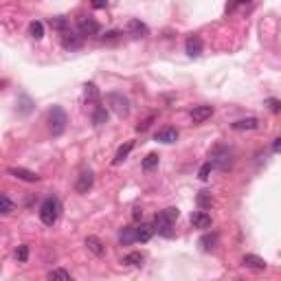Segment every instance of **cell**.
Listing matches in <instances>:
<instances>
[{
    "label": "cell",
    "instance_id": "1",
    "mask_svg": "<svg viewBox=\"0 0 281 281\" xmlns=\"http://www.w3.org/2000/svg\"><path fill=\"white\" fill-rule=\"evenodd\" d=\"M178 218H180V211H178L176 207H167V209H163V211H158L156 218H154L156 233L163 235V237H171V235H173L171 226L176 224Z\"/></svg>",
    "mask_w": 281,
    "mask_h": 281
},
{
    "label": "cell",
    "instance_id": "2",
    "mask_svg": "<svg viewBox=\"0 0 281 281\" xmlns=\"http://www.w3.org/2000/svg\"><path fill=\"white\" fill-rule=\"evenodd\" d=\"M59 211H62V204H59L57 198H53V196L47 198V200L40 204V220H42V224L53 226L59 218Z\"/></svg>",
    "mask_w": 281,
    "mask_h": 281
},
{
    "label": "cell",
    "instance_id": "3",
    "mask_svg": "<svg viewBox=\"0 0 281 281\" xmlns=\"http://www.w3.org/2000/svg\"><path fill=\"white\" fill-rule=\"evenodd\" d=\"M66 123H68V119H66L64 108H59V106H53V108H51V112H49V127H51V132H53V136L64 134Z\"/></svg>",
    "mask_w": 281,
    "mask_h": 281
},
{
    "label": "cell",
    "instance_id": "4",
    "mask_svg": "<svg viewBox=\"0 0 281 281\" xmlns=\"http://www.w3.org/2000/svg\"><path fill=\"white\" fill-rule=\"evenodd\" d=\"M106 101H108L110 110L114 112L116 116H121V119H125V116L130 114V101L121 93H108L106 95Z\"/></svg>",
    "mask_w": 281,
    "mask_h": 281
},
{
    "label": "cell",
    "instance_id": "5",
    "mask_svg": "<svg viewBox=\"0 0 281 281\" xmlns=\"http://www.w3.org/2000/svg\"><path fill=\"white\" fill-rule=\"evenodd\" d=\"M211 163H213V167H220V169L226 171L228 167H231V163H233L231 150H228L226 145H218L216 150L211 152Z\"/></svg>",
    "mask_w": 281,
    "mask_h": 281
},
{
    "label": "cell",
    "instance_id": "6",
    "mask_svg": "<svg viewBox=\"0 0 281 281\" xmlns=\"http://www.w3.org/2000/svg\"><path fill=\"white\" fill-rule=\"evenodd\" d=\"M95 185V173L90 169H84L77 176V180H75V189H77V193H88L90 189Z\"/></svg>",
    "mask_w": 281,
    "mask_h": 281
},
{
    "label": "cell",
    "instance_id": "7",
    "mask_svg": "<svg viewBox=\"0 0 281 281\" xmlns=\"http://www.w3.org/2000/svg\"><path fill=\"white\" fill-rule=\"evenodd\" d=\"M79 31L81 35H99L101 33V27L95 18H88V16H81L79 18Z\"/></svg>",
    "mask_w": 281,
    "mask_h": 281
},
{
    "label": "cell",
    "instance_id": "8",
    "mask_svg": "<svg viewBox=\"0 0 281 281\" xmlns=\"http://www.w3.org/2000/svg\"><path fill=\"white\" fill-rule=\"evenodd\" d=\"M9 173L18 180H24V182H38L40 180V173H35L31 169H24V167H9Z\"/></svg>",
    "mask_w": 281,
    "mask_h": 281
},
{
    "label": "cell",
    "instance_id": "9",
    "mask_svg": "<svg viewBox=\"0 0 281 281\" xmlns=\"http://www.w3.org/2000/svg\"><path fill=\"white\" fill-rule=\"evenodd\" d=\"M127 33L134 35V38H147V35H150V27H147L145 22H141V20L132 18L130 22H127Z\"/></svg>",
    "mask_w": 281,
    "mask_h": 281
},
{
    "label": "cell",
    "instance_id": "10",
    "mask_svg": "<svg viewBox=\"0 0 281 281\" xmlns=\"http://www.w3.org/2000/svg\"><path fill=\"white\" fill-rule=\"evenodd\" d=\"M191 224H193L196 228H202V231H207V228H211L213 220H211V216H209L207 211H193V213H191Z\"/></svg>",
    "mask_w": 281,
    "mask_h": 281
},
{
    "label": "cell",
    "instance_id": "11",
    "mask_svg": "<svg viewBox=\"0 0 281 281\" xmlns=\"http://www.w3.org/2000/svg\"><path fill=\"white\" fill-rule=\"evenodd\" d=\"M213 114V106H196L191 110V121L193 123H204L207 119H211Z\"/></svg>",
    "mask_w": 281,
    "mask_h": 281
},
{
    "label": "cell",
    "instance_id": "12",
    "mask_svg": "<svg viewBox=\"0 0 281 281\" xmlns=\"http://www.w3.org/2000/svg\"><path fill=\"white\" fill-rule=\"evenodd\" d=\"M185 49H187L189 57H200V55H202V40H200V35H191V38H187Z\"/></svg>",
    "mask_w": 281,
    "mask_h": 281
},
{
    "label": "cell",
    "instance_id": "13",
    "mask_svg": "<svg viewBox=\"0 0 281 281\" xmlns=\"http://www.w3.org/2000/svg\"><path fill=\"white\" fill-rule=\"evenodd\" d=\"M62 44H64V49H68V51L79 49V47H81V35L68 29V31L62 33Z\"/></svg>",
    "mask_w": 281,
    "mask_h": 281
},
{
    "label": "cell",
    "instance_id": "14",
    "mask_svg": "<svg viewBox=\"0 0 281 281\" xmlns=\"http://www.w3.org/2000/svg\"><path fill=\"white\" fill-rule=\"evenodd\" d=\"M242 264L246 266V268L250 270H266V259H262L259 255H253V253H248V255H244L242 257Z\"/></svg>",
    "mask_w": 281,
    "mask_h": 281
},
{
    "label": "cell",
    "instance_id": "15",
    "mask_svg": "<svg viewBox=\"0 0 281 281\" xmlns=\"http://www.w3.org/2000/svg\"><path fill=\"white\" fill-rule=\"evenodd\" d=\"M84 244H86V248H88L90 253L97 255V257H104V255H106V246H104V242H101L99 237H95V235H88Z\"/></svg>",
    "mask_w": 281,
    "mask_h": 281
},
{
    "label": "cell",
    "instance_id": "16",
    "mask_svg": "<svg viewBox=\"0 0 281 281\" xmlns=\"http://www.w3.org/2000/svg\"><path fill=\"white\" fill-rule=\"evenodd\" d=\"M154 233H156L154 224H145V222H141L139 226H136V242H141V244L150 242L152 235H154Z\"/></svg>",
    "mask_w": 281,
    "mask_h": 281
},
{
    "label": "cell",
    "instance_id": "17",
    "mask_svg": "<svg viewBox=\"0 0 281 281\" xmlns=\"http://www.w3.org/2000/svg\"><path fill=\"white\" fill-rule=\"evenodd\" d=\"M156 141L158 143H176L178 141V130L176 127H163V130H158L156 132Z\"/></svg>",
    "mask_w": 281,
    "mask_h": 281
},
{
    "label": "cell",
    "instance_id": "18",
    "mask_svg": "<svg viewBox=\"0 0 281 281\" xmlns=\"http://www.w3.org/2000/svg\"><path fill=\"white\" fill-rule=\"evenodd\" d=\"M233 130H237V132H244V130H257L259 127V121L255 119V116H248V119H239V121H235V123H231Z\"/></svg>",
    "mask_w": 281,
    "mask_h": 281
},
{
    "label": "cell",
    "instance_id": "19",
    "mask_svg": "<svg viewBox=\"0 0 281 281\" xmlns=\"http://www.w3.org/2000/svg\"><path fill=\"white\" fill-rule=\"evenodd\" d=\"M119 242L123 244V246H130L132 242H136V228L134 226H123L119 233Z\"/></svg>",
    "mask_w": 281,
    "mask_h": 281
},
{
    "label": "cell",
    "instance_id": "20",
    "mask_svg": "<svg viewBox=\"0 0 281 281\" xmlns=\"http://www.w3.org/2000/svg\"><path fill=\"white\" fill-rule=\"evenodd\" d=\"M93 123L95 125H106V123H108V110H106V106H95Z\"/></svg>",
    "mask_w": 281,
    "mask_h": 281
},
{
    "label": "cell",
    "instance_id": "21",
    "mask_svg": "<svg viewBox=\"0 0 281 281\" xmlns=\"http://www.w3.org/2000/svg\"><path fill=\"white\" fill-rule=\"evenodd\" d=\"M132 150H134V143H132V141H127L125 145H121V147H119V152H116V156H114V165H121V163H123L125 158L130 156V152H132Z\"/></svg>",
    "mask_w": 281,
    "mask_h": 281
},
{
    "label": "cell",
    "instance_id": "22",
    "mask_svg": "<svg viewBox=\"0 0 281 281\" xmlns=\"http://www.w3.org/2000/svg\"><path fill=\"white\" fill-rule=\"evenodd\" d=\"M47 277L51 281H73V275H70L68 270H64V268H53Z\"/></svg>",
    "mask_w": 281,
    "mask_h": 281
},
{
    "label": "cell",
    "instance_id": "23",
    "mask_svg": "<svg viewBox=\"0 0 281 281\" xmlns=\"http://www.w3.org/2000/svg\"><path fill=\"white\" fill-rule=\"evenodd\" d=\"M51 27H53L55 31L64 33L70 29V22H68V18H64V16H55V18H51Z\"/></svg>",
    "mask_w": 281,
    "mask_h": 281
},
{
    "label": "cell",
    "instance_id": "24",
    "mask_svg": "<svg viewBox=\"0 0 281 281\" xmlns=\"http://www.w3.org/2000/svg\"><path fill=\"white\" fill-rule=\"evenodd\" d=\"M0 211H2V216H11V213L16 211V204L11 202V198H9L7 193L0 196Z\"/></svg>",
    "mask_w": 281,
    "mask_h": 281
},
{
    "label": "cell",
    "instance_id": "25",
    "mask_svg": "<svg viewBox=\"0 0 281 281\" xmlns=\"http://www.w3.org/2000/svg\"><path fill=\"white\" fill-rule=\"evenodd\" d=\"M29 33H31V38H35V40H42L44 38V24L40 22V20H33V22L29 24Z\"/></svg>",
    "mask_w": 281,
    "mask_h": 281
},
{
    "label": "cell",
    "instance_id": "26",
    "mask_svg": "<svg viewBox=\"0 0 281 281\" xmlns=\"http://www.w3.org/2000/svg\"><path fill=\"white\" fill-rule=\"evenodd\" d=\"M143 262H145V257H143L141 253H130L123 257V264L125 266H134V268H139V266H143Z\"/></svg>",
    "mask_w": 281,
    "mask_h": 281
},
{
    "label": "cell",
    "instance_id": "27",
    "mask_svg": "<svg viewBox=\"0 0 281 281\" xmlns=\"http://www.w3.org/2000/svg\"><path fill=\"white\" fill-rule=\"evenodd\" d=\"M216 244H218V233L204 235V237L200 239V246H202L204 250H211V248H216Z\"/></svg>",
    "mask_w": 281,
    "mask_h": 281
},
{
    "label": "cell",
    "instance_id": "28",
    "mask_svg": "<svg viewBox=\"0 0 281 281\" xmlns=\"http://www.w3.org/2000/svg\"><path fill=\"white\" fill-rule=\"evenodd\" d=\"M84 93H86V99H88V101H97V99H99V90H97V86L93 84V81L84 86Z\"/></svg>",
    "mask_w": 281,
    "mask_h": 281
},
{
    "label": "cell",
    "instance_id": "29",
    "mask_svg": "<svg viewBox=\"0 0 281 281\" xmlns=\"http://www.w3.org/2000/svg\"><path fill=\"white\" fill-rule=\"evenodd\" d=\"M211 171H213V163L209 161V163H204V165L200 167V171H198V178H200L202 182H207L209 178H211Z\"/></svg>",
    "mask_w": 281,
    "mask_h": 281
},
{
    "label": "cell",
    "instance_id": "30",
    "mask_svg": "<svg viewBox=\"0 0 281 281\" xmlns=\"http://www.w3.org/2000/svg\"><path fill=\"white\" fill-rule=\"evenodd\" d=\"M156 165H158V154H147L143 158V169L145 171H152Z\"/></svg>",
    "mask_w": 281,
    "mask_h": 281
},
{
    "label": "cell",
    "instance_id": "31",
    "mask_svg": "<svg viewBox=\"0 0 281 281\" xmlns=\"http://www.w3.org/2000/svg\"><path fill=\"white\" fill-rule=\"evenodd\" d=\"M198 204H200L202 209H209L213 204V198H211V193L209 191H200L198 193Z\"/></svg>",
    "mask_w": 281,
    "mask_h": 281
},
{
    "label": "cell",
    "instance_id": "32",
    "mask_svg": "<svg viewBox=\"0 0 281 281\" xmlns=\"http://www.w3.org/2000/svg\"><path fill=\"white\" fill-rule=\"evenodd\" d=\"M16 259H18V262H27V259H29V246H27V244H22V246L16 248Z\"/></svg>",
    "mask_w": 281,
    "mask_h": 281
},
{
    "label": "cell",
    "instance_id": "33",
    "mask_svg": "<svg viewBox=\"0 0 281 281\" xmlns=\"http://www.w3.org/2000/svg\"><path fill=\"white\" fill-rule=\"evenodd\" d=\"M156 119V114H150V116H147V119L145 121H141V123L139 125H136V130H139V132H145L147 130V127H150L152 125V121H154Z\"/></svg>",
    "mask_w": 281,
    "mask_h": 281
},
{
    "label": "cell",
    "instance_id": "34",
    "mask_svg": "<svg viewBox=\"0 0 281 281\" xmlns=\"http://www.w3.org/2000/svg\"><path fill=\"white\" fill-rule=\"evenodd\" d=\"M119 35H121L119 31H110V33H106L101 40H104V42H116V40H119Z\"/></svg>",
    "mask_w": 281,
    "mask_h": 281
},
{
    "label": "cell",
    "instance_id": "35",
    "mask_svg": "<svg viewBox=\"0 0 281 281\" xmlns=\"http://www.w3.org/2000/svg\"><path fill=\"white\" fill-rule=\"evenodd\" d=\"M266 104H268V108L273 110V112H281V104H279L277 99H268Z\"/></svg>",
    "mask_w": 281,
    "mask_h": 281
},
{
    "label": "cell",
    "instance_id": "36",
    "mask_svg": "<svg viewBox=\"0 0 281 281\" xmlns=\"http://www.w3.org/2000/svg\"><path fill=\"white\" fill-rule=\"evenodd\" d=\"M90 4H93L95 9H106L108 7V0H90Z\"/></svg>",
    "mask_w": 281,
    "mask_h": 281
},
{
    "label": "cell",
    "instance_id": "37",
    "mask_svg": "<svg viewBox=\"0 0 281 281\" xmlns=\"http://www.w3.org/2000/svg\"><path fill=\"white\" fill-rule=\"evenodd\" d=\"M273 152H275V154H281V136H277V139H275V143H273Z\"/></svg>",
    "mask_w": 281,
    "mask_h": 281
},
{
    "label": "cell",
    "instance_id": "38",
    "mask_svg": "<svg viewBox=\"0 0 281 281\" xmlns=\"http://www.w3.org/2000/svg\"><path fill=\"white\" fill-rule=\"evenodd\" d=\"M132 218H134L136 222H139V220H143V209H134V211H132Z\"/></svg>",
    "mask_w": 281,
    "mask_h": 281
},
{
    "label": "cell",
    "instance_id": "39",
    "mask_svg": "<svg viewBox=\"0 0 281 281\" xmlns=\"http://www.w3.org/2000/svg\"><path fill=\"white\" fill-rule=\"evenodd\" d=\"M246 2H248V0H235L233 7H235V4H246ZM233 7H231V9H233Z\"/></svg>",
    "mask_w": 281,
    "mask_h": 281
}]
</instances>
